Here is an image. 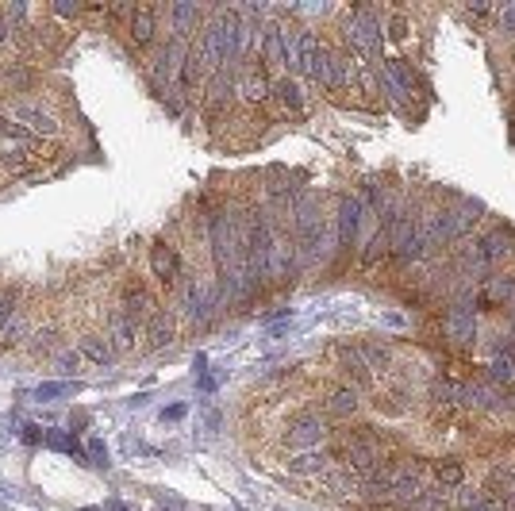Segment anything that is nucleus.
<instances>
[{
	"label": "nucleus",
	"instance_id": "nucleus-1",
	"mask_svg": "<svg viewBox=\"0 0 515 511\" xmlns=\"http://www.w3.org/2000/svg\"><path fill=\"white\" fill-rule=\"evenodd\" d=\"M362 216H366V208H362L358 196H350V193L339 196V208H335V269H339V273H343L346 262H350L354 250H358Z\"/></svg>",
	"mask_w": 515,
	"mask_h": 511
},
{
	"label": "nucleus",
	"instance_id": "nucleus-2",
	"mask_svg": "<svg viewBox=\"0 0 515 511\" xmlns=\"http://www.w3.org/2000/svg\"><path fill=\"white\" fill-rule=\"evenodd\" d=\"M327 438H331V419L323 412L304 408V412L289 415L281 442H285L289 450H319V442H327Z\"/></svg>",
	"mask_w": 515,
	"mask_h": 511
},
{
	"label": "nucleus",
	"instance_id": "nucleus-3",
	"mask_svg": "<svg viewBox=\"0 0 515 511\" xmlns=\"http://www.w3.org/2000/svg\"><path fill=\"white\" fill-rule=\"evenodd\" d=\"M185 50H189V43H181V39H166V47L154 50V58L147 62V81L154 93H170V85H177Z\"/></svg>",
	"mask_w": 515,
	"mask_h": 511
},
{
	"label": "nucleus",
	"instance_id": "nucleus-4",
	"mask_svg": "<svg viewBox=\"0 0 515 511\" xmlns=\"http://www.w3.org/2000/svg\"><path fill=\"white\" fill-rule=\"evenodd\" d=\"M4 116L16 120L24 131H31L35 139H54L62 131V120L50 108L35 104V100H12V104H4Z\"/></svg>",
	"mask_w": 515,
	"mask_h": 511
},
{
	"label": "nucleus",
	"instance_id": "nucleus-5",
	"mask_svg": "<svg viewBox=\"0 0 515 511\" xmlns=\"http://www.w3.org/2000/svg\"><path fill=\"white\" fill-rule=\"evenodd\" d=\"M150 273H154V281H158L166 292H177V285L185 281L181 250H177L166 235H162V239H154V246H150Z\"/></svg>",
	"mask_w": 515,
	"mask_h": 511
},
{
	"label": "nucleus",
	"instance_id": "nucleus-6",
	"mask_svg": "<svg viewBox=\"0 0 515 511\" xmlns=\"http://www.w3.org/2000/svg\"><path fill=\"white\" fill-rule=\"evenodd\" d=\"M331 358H335V369H339L343 385H350V389H358V392L377 385V377H373V369L366 365V358H362V350H358V346H350V342H335Z\"/></svg>",
	"mask_w": 515,
	"mask_h": 511
},
{
	"label": "nucleus",
	"instance_id": "nucleus-7",
	"mask_svg": "<svg viewBox=\"0 0 515 511\" xmlns=\"http://www.w3.org/2000/svg\"><path fill=\"white\" fill-rule=\"evenodd\" d=\"M127 39H131V47L135 50H147L158 43V31H162V8H154V4H135L131 8V16H127Z\"/></svg>",
	"mask_w": 515,
	"mask_h": 511
},
{
	"label": "nucleus",
	"instance_id": "nucleus-8",
	"mask_svg": "<svg viewBox=\"0 0 515 511\" xmlns=\"http://www.w3.org/2000/svg\"><path fill=\"white\" fill-rule=\"evenodd\" d=\"M120 308L135 319V323H147L162 304H158V296H154V289H150L143 277H127L120 289Z\"/></svg>",
	"mask_w": 515,
	"mask_h": 511
},
{
	"label": "nucleus",
	"instance_id": "nucleus-9",
	"mask_svg": "<svg viewBox=\"0 0 515 511\" xmlns=\"http://www.w3.org/2000/svg\"><path fill=\"white\" fill-rule=\"evenodd\" d=\"M270 104L285 116V120H300L304 112H308V104H304V93H300V85H296L293 77H273L270 85Z\"/></svg>",
	"mask_w": 515,
	"mask_h": 511
},
{
	"label": "nucleus",
	"instance_id": "nucleus-10",
	"mask_svg": "<svg viewBox=\"0 0 515 511\" xmlns=\"http://www.w3.org/2000/svg\"><path fill=\"white\" fill-rule=\"evenodd\" d=\"M139 331H143V323H135V319L123 312L120 304L108 312V327H104V335H108V342H112V350H116V354H127V350L135 346V339H139Z\"/></svg>",
	"mask_w": 515,
	"mask_h": 511
},
{
	"label": "nucleus",
	"instance_id": "nucleus-11",
	"mask_svg": "<svg viewBox=\"0 0 515 511\" xmlns=\"http://www.w3.org/2000/svg\"><path fill=\"white\" fill-rule=\"evenodd\" d=\"M358 408H362L358 389H350V385H343V381L327 392V400H323V415H327V419H339V423L354 419V415H358Z\"/></svg>",
	"mask_w": 515,
	"mask_h": 511
},
{
	"label": "nucleus",
	"instance_id": "nucleus-12",
	"mask_svg": "<svg viewBox=\"0 0 515 511\" xmlns=\"http://www.w3.org/2000/svg\"><path fill=\"white\" fill-rule=\"evenodd\" d=\"M58 346H62V327L54 319H47L43 327H31V335H27V354L31 358H54Z\"/></svg>",
	"mask_w": 515,
	"mask_h": 511
},
{
	"label": "nucleus",
	"instance_id": "nucleus-13",
	"mask_svg": "<svg viewBox=\"0 0 515 511\" xmlns=\"http://www.w3.org/2000/svg\"><path fill=\"white\" fill-rule=\"evenodd\" d=\"M331 465H335L331 446H319V450H300L296 458H289V473H296V477H319V473H327Z\"/></svg>",
	"mask_w": 515,
	"mask_h": 511
},
{
	"label": "nucleus",
	"instance_id": "nucleus-14",
	"mask_svg": "<svg viewBox=\"0 0 515 511\" xmlns=\"http://www.w3.org/2000/svg\"><path fill=\"white\" fill-rule=\"evenodd\" d=\"M373 408L381 415H389V419H404V415L412 412V389L408 385H389V389L377 392Z\"/></svg>",
	"mask_w": 515,
	"mask_h": 511
},
{
	"label": "nucleus",
	"instance_id": "nucleus-15",
	"mask_svg": "<svg viewBox=\"0 0 515 511\" xmlns=\"http://www.w3.org/2000/svg\"><path fill=\"white\" fill-rule=\"evenodd\" d=\"M143 327H147V350H166L173 335H177V316L166 312V308H158Z\"/></svg>",
	"mask_w": 515,
	"mask_h": 511
},
{
	"label": "nucleus",
	"instance_id": "nucleus-16",
	"mask_svg": "<svg viewBox=\"0 0 515 511\" xmlns=\"http://www.w3.org/2000/svg\"><path fill=\"white\" fill-rule=\"evenodd\" d=\"M358 350H362V358H366V365L373 369V377H389L396 365V354L389 342L381 339H362L358 342Z\"/></svg>",
	"mask_w": 515,
	"mask_h": 511
},
{
	"label": "nucleus",
	"instance_id": "nucleus-17",
	"mask_svg": "<svg viewBox=\"0 0 515 511\" xmlns=\"http://www.w3.org/2000/svg\"><path fill=\"white\" fill-rule=\"evenodd\" d=\"M77 354H81V358H89L93 365L116 362V350H112V342H108L104 331H85V335L77 339Z\"/></svg>",
	"mask_w": 515,
	"mask_h": 511
},
{
	"label": "nucleus",
	"instance_id": "nucleus-18",
	"mask_svg": "<svg viewBox=\"0 0 515 511\" xmlns=\"http://www.w3.org/2000/svg\"><path fill=\"white\" fill-rule=\"evenodd\" d=\"M431 477H435V485L439 488H462L466 485V465L458 462V458H442V462L431 465Z\"/></svg>",
	"mask_w": 515,
	"mask_h": 511
},
{
	"label": "nucleus",
	"instance_id": "nucleus-19",
	"mask_svg": "<svg viewBox=\"0 0 515 511\" xmlns=\"http://www.w3.org/2000/svg\"><path fill=\"white\" fill-rule=\"evenodd\" d=\"M20 312V292L16 289H0V331L8 327V319Z\"/></svg>",
	"mask_w": 515,
	"mask_h": 511
},
{
	"label": "nucleus",
	"instance_id": "nucleus-20",
	"mask_svg": "<svg viewBox=\"0 0 515 511\" xmlns=\"http://www.w3.org/2000/svg\"><path fill=\"white\" fill-rule=\"evenodd\" d=\"M70 392H77L74 381H47V385L35 389V400H58V396H70Z\"/></svg>",
	"mask_w": 515,
	"mask_h": 511
},
{
	"label": "nucleus",
	"instance_id": "nucleus-21",
	"mask_svg": "<svg viewBox=\"0 0 515 511\" xmlns=\"http://www.w3.org/2000/svg\"><path fill=\"white\" fill-rule=\"evenodd\" d=\"M47 12H50V16H58V20H77V16H85V8H81V4H70V0L50 4Z\"/></svg>",
	"mask_w": 515,
	"mask_h": 511
},
{
	"label": "nucleus",
	"instance_id": "nucleus-22",
	"mask_svg": "<svg viewBox=\"0 0 515 511\" xmlns=\"http://www.w3.org/2000/svg\"><path fill=\"white\" fill-rule=\"evenodd\" d=\"M54 365H58L62 373H74L77 365H81V354H77V350H62V354H54Z\"/></svg>",
	"mask_w": 515,
	"mask_h": 511
},
{
	"label": "nucleus",
	"instance_id": "nucleus-23",
	"mask_svg": "<svg viewBox=\"0 0 515 511\" xmlns=\"http://www.w3.org/2000/svg\"><path fill=\"white\" fill-rule=\"evenodd\" d=\"M89 458H93V465H100V469H108V450H104V442H89Z\"/></svg>",
	"mask_w": 515,
	"mask_h": 511
},
{
	"label": "nucleus",
	"instance_id": "nucleus-24",
	"mask_svg": "<svg viewBox=\"0 0 515 511\" xmlns=\"http://www.w3.org/2000/svg\"><path fill=\"white\" fill-rule=\"evenodd\" d=\"M12 39V24H8V16H4V8H0V47Z\"/></svg>",
	"mask_w": 515,
	"mask_h": 511
},
{
	"label": "nucleus",
	"instance_id": "nucleus-25",
	"mask_svg": "<svg viewBox=\"0 0 515 511\" xmlns=\"http://www.w3.org/2000/svg\"><path fill=\"white\" fill-rule=\"evenodd\" d=\"M24 442H31V446L43 442V431H39V427H24Z\"/></svg>",
	"mask_w": 515,
	"mask_h": 511
},
{
	"label": "nucleus",
	"instance_id": "nucleus-26",
	"mask_svg": "<svg viewBox=\"0 0 515 511\" xmlns=\"http://www.w3.org/2000/svg\"><path fill=\"white\" fill-rule=\"evenodd\" d=\"M508 408H512V412H515V381H512V385H508Z\"/></svg>",
	"mask_w": 515,
	"mask_h": 511
},
{
	"label": "nucleus",
	"instance_id": "nucleus-27",
	"mask_svg": "<svg viewBox=\"0 0 515 511\" xmlns=\"http://www.w3.org/2000/svg\"><path fill=\"white\" fill-rule=\"evenodd\" d=\"M108 511H127V508H123V504H116V500H112V504H108Z\"/></svg>",
	"mask_w": 515,
	"mask_h": 511
},
{
	"label": "nucleus",
	"instance_id": "nucleus-28",
	"mask_svg": "<svg viewBox=\"0 0 515 511\" xmlns=\"http://www.w3.org/2000/svg\"><path fill=\"white\" fill-rule=\"evenodd\" d=\"M508 312H512V327H515V308H508Z\"/></svg>",
	"mask_w": 515,
	"mask_h": 511
}]
</instances>
